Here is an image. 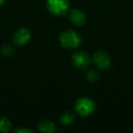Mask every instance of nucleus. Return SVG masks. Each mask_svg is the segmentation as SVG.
<instances>
[{"label": "nucleus", "instance_id": "nucleus-8", "mask_svg": "<svg viewBox=\"0 0 133 133\" xmlns=\"http://www.w3.org/2000/svg\"><path fill=\"white\" fill-rule=\"evenodd\" d=\"M39 129L42 132H54L55 131V126L52 122L48 120H43L39 123Z\"/></svg>", "mask_w": 133, "mask_h": 133}, {"label": "nucleus", "instance_id": "nucleus-11", "mask_svg": "<svg viewBox=\"0 0 133 133\" xmlns=\"http://www.w3.org/2000/svg\"><path fill=\"white\" fill-rule=\"evenodd\" d=\"M99 73L96 69H90L87 74V78L92 83H95V82L98 81L99 79Z\"/></svg>", "mask_w": 133, "mask_h": 133}, {"label": "nucleus", "instance_id": "nucleus-12", "mask_svg": "<svg viewBox=\"0 0 133 133\" xmlns=\"http://www.w3.org/2000/svg\"><path fill=\"white\" fill-rule=\"evenodd\" d=\"M13 52H14V48L12 46H10V45H6V46H3L2 49H1L2 55L6 56V57L11 56L12 54H13Z\"/></svg>", "mask_w": 133, "mask_h": 133}, {"label": "nucleus", "instance_id": "nucleus-2", "mask_svg": "<svg viewBox=\"0 0 133 133\" xmlns=\"http://www.w3.org/2000/svg\"><path fill=\"white\" fill-rule=\"evenodd\" d=\"M95 107H96L95 102L92 99L88 98H79L76 102V105H75L76 111L83 117L89 116V115L92 114L93 111L95 110Z\"/></svg>", "mask_w": 133, "mask_h": 133}, {"label": "nucleus", "instance_id": "nucleus-5", "mask_svg": "<svg viewBox=\"0 0 133 133\" xmlns=\"http://www.w3.org/2000/svg\"><path fill=\"white\" fill-rule=\"evenodd\" d=\"M94 63L99 69H107L111 65V59L105 52H97L93 57Z\"/></svg>", "mask_w": 133, "mask_h": 133}, {"label": "nucleus", "instance_id": "nucleus-3", "mask_svg": "<svg viewBox=\"0 0 133 133\" xmlns=\"http://www.w3.org/2000/svg\"><path fill=\"white\" fill-rule=\"evenodd\" d=\"M46 4L48 10L55 16L65 15L69 8L68 0H48Z\"/></svg>", "mask_w": 133, "mask_h": 133}, {"label": "nucleus", "instance_id": "nucleus-1", "mask_svg": "<svg viewBox=\"0 0 133 133\" xmlns=\"http://www.w3.org/2000/svg\"><path fill=\"white\" fill-rule=\"evenodd\" d=\"M61 44L66 48H77L82 42L81 37L73 30H66L63 32L59 37Z\"/></svg>", "mask_w": 133, "mask_h": 133}, {"label": "nucleus", "instance_id": "nucleus-9", "mask_svg": "<svg viewBox=\"0 0 133 133\" xmlns=\"http://www.w3.org/2000/svg\"><path fill=\"white\" fill-rule=\"evenodd\" d=\"M74 114L70 111H66L65 112L64 114L61 116V118H60V122L65 126H68L69 124H71L74 120Z\"/></svg>", "mask_w": 133, "mask_h": 133}, {"label": "nucleus", "instance_id": "nucleus-7", "mask_svg": "<svg viewBox=\"0 0 133 133\" xmlns=\"http://www.w3.org/2000/svg\"><path fill=\"white\" fill-rule=\"evenodd\" d=\"M69 19L76 26H83L86 23V15L80 9H72L69 13Z\"/></svg>", "mask_w": 133, "mask_h": 133}, {"label": "nucleus", "instance_id": "nucleus-14", "mask_svg": "<svg viewBox=\"0 0 133 133\" xmlns=\"http://www.w3.org/2000/svg\"><path fill=\"white\" fill-rule=\"evenodd\" d=\"M5 0H0V6H2L3 4H4Z\"/></svg>", "mask_w": 133, "mask_h": 133}, {"label": "nucleus", "instance_id": "nucleus-4", "mask_svg": "<svg viewBox=\"0 0 133 133\" xmlns=\"http://www.w3.org/2000/svg\"><path fill=\"white\" fill-rule=\"evenodd\" d=\"M72 61L75 66L79 69H86L90 63V57L84 51H78L72 56Z\"/></svg>", "mask_w": 133, "mask_h": 133}, {"label": "nucleus", "instance_id": "nucleus-13", "mask_svg": "<svg viewBox=\"0 0 133 133\" xmlns=\"http://www.w3.org/2000/svg\"><path fill=\"white\" fill-rule=\"evenodd\" d=\"M17 132H25V131H28V132H30L31 130H29V129H17Z\"/></svg>", "mask_w": 133, "mask_h": 133}, {"label": "nucleus", "instance_id": "nucleus-10", "mask_svg": "<svg viewBox=\"0 0 133 133\" xmlns=\"http://www.w3.org/2000/svg\"><path fill=\"white\" fill-rule=\"evenodd\" d=\"M12 125L9 119L6 118H0V131L2 132H8L10 130Z\"/></svg>", "mask_w": 133, "mask_h": 133}, {"label": "nucleus", "instance_id": "nucleus-6", "mask_svg": "<svg viewBox=\"0 0 133 133\" xmlns=\"http://www.w3.org/2000/svg\"><path fill=\"white\" fill-rule=\"evenodd\" d=\"M31 38V33L26 28H20L14 33L13 40L17 45H25Z\"/></svg>", "mask_w": 133, "mask_h": 133}]
</instances>
